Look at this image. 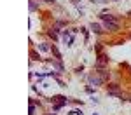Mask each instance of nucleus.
I'll list each match as a JSON object with an SVG mask.
<instances>
[{"instance_id": "1", "label": "nucleus", "mask_w": 131, "mask_h": 115, "mask_svg": "<svg viewBox=\"0 0 131 115\" xmlns=\"http://www.w3.org/2000/svg\"><path fill=\"white\" fill-rule=\"evenodd\" d=\"M100 18H101V21H103V24H105L108 30H117V28H119V21L115 19L114 16H110V14H101Z\"/></svg>"}, {"instance_id": "2", "label": "nucleus", "mask_w": 131, "mask_h": 115, "mask_svg": "<svg viewBox=\"0 0 131 115\" xmlns=\"http://www.w3.org/2000/svg\"><path fill=\"white\" fill-rule=\"evenodd\" d=\"M107 61H108V58H107V56H103V54H100V59H98V63H96V66H98V68H101V66H103Z\"/></svg>"}, {"instance_id": "3", "label": "nucleus", "mask_w": 131, "mask_h": 115, "mask_svg": "<svg viewBox=\"0 0 131 115\" xmlns=\"http://www.w3.org/2000/svg\"><path fill=\"white\" fill-rule=\"evenodd\" d=\"M101 82H103V79H98V77H89V84H93V85H100Z\"/></svg>"}, {"instance_id": "4", "label": "nucleus", "mask_w": 131, "mask_h": 115, "mask_svg": "<svg viewBox=\"0 0 131 115\" xmlns=\"http://www.w3.org/2000/svg\"><path fill=\"white\" fill-rule=\"evenodd\" d=\"M89 28H91V30H93V31H94V33H100V24H96V23H91V24H89Z\"/></svg>"}, {"instance_id": "5", "label": "nucleus", "mask_w": 131, "mask_h": 115, "mask_svg": "<svg viewBox=\"0 0 131 115\" xmlns=\"http://www.w3.org/2000/svg\"><path fill=\"white\" fill-rule=\"evenodd\" d=\"M51 51H52V54H54V56H56V59H61V52L58 51V49H56V47H54V45H52V47H51Z\"/></svg>"}, {"instance_id": "6", "label": "nucleus", "mask_w": 131, "mask_h": 115, "mask_svg": "<svg viewBox=\"0 0 131 115\" xmlns=\"http://www.w3.org/2000/svg\"><path fill=\"white\" fill-rule=\"evenodd\" d=\"M108 89H110V93H117V91H119V85H117V84H110Z\"/></svg>"}, {"instance_id": "7", "label": "nucleus", "mask_w": 131, "mask_h": 115, "mask_svg": "<svg viewBox=\"0 0 131 115\" xmlns=\"http://www.w3.org/2000/svg\"><path fill=\"white\" fill-rule=\"evenodd\" d=\"M56 30H58V28H52V30H49V35L52 37V39H54V40L58 39V31H56Z\"/></svg>"}, {"instance_id": "8", "label": "nucleus", "mask_w": 131, "mask_h": 115, "mask_svg": "<svg viewBox=\"0 0 131 115\" xmlns=\"http://www.w3.org/2000/svg\"><path fill=\"white\" fill-rule=\"evenodd\" d=\"M39 49H40V51H49L51 47L47 45V44H40V45H39Z\"/></svg>"}, {"instance_id": "9", "label": "nucleus", "mask_w": 131, "mask_h": 115, "mask_svg": "<svg viewBox=\"0 0 131 115\" xmlns=\"http://www.w3.org/2000/svg\"><path fill=\"white\" fill-rule=\"evenodd\" d=\"M100 75H101V79H103V80H107V79H108V73L105 72V70H100Z\"/></svg>"}, {"instance_id": "10", "label": "nucleus", "mask_w": 131, "mask_h": 115, "mask_svg": "<svg viewBox=\"0 0 131 115\" xmlns=\"http://www.w3.org/2000/svg\"><path fill=\"white\" fill-rule=\"evenodd\" d=\"M35 9H37V4L31 0V2H30V10H35Z\"/></svg>"}, {"instance_id": "11", "label": "nucleus", "mask_w": 131, "mask_h": 115, "mask_svg": "<svg viewBox=\"0 0 131 115\" xmlns=\"http://www.w3.org/2000/svg\"><path fill=\"white\" fill-rule=\"evenodd\" d=\"M30 56H31V59H39V54H37V52H31Z\"/></svg>"}, {"instance_id": "12", "label": "nucleus", "mask_w": 131, "mask_h": 115, "mask_svg": "<svg viewBox=\"0 0 131 115\" xmlns=\"http://www.w3.org/2000/svg\"><path fill=\"white\" fill-rule=\"evenodd\" d=\"M33 112H35V105L31 103V105H30V115H33Z\"/></svg>"}, {"instance_id": "13", "label": "nucleus", "mask_w": 131, "mask_h": 115, "mask_svg": "<svg viewBox=\"0 0 131 115\" xmlns=\"http://www.w3.org/2000/svg\"><path fill=\"white\" fill-rule=\"evenodd\" d=\"M46 2H47V4H52V2H54V0H46Z\"/></svg>"}]
</instances>
